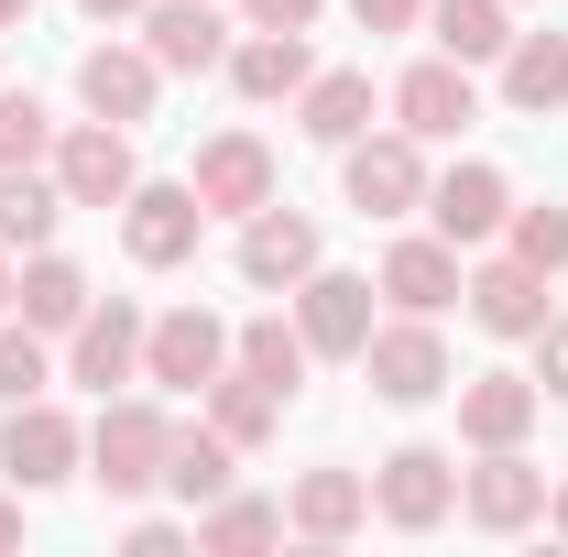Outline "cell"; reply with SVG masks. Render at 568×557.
<instances>
[{
    "mask_svg": "<svg viewBox=\"0 0 568 557\" xmlns=\"http://www.w3.org/2000/svg\"><path fill=\"white\" fill-rule=\"evenodd\" d=\"M164 459H175V416L142 405V394H99V426H88V482L110 503L132 492H164Z\"/></svg>",
    "mask_w": 568,
    "mask_h": 557,
    "instance_id": "6da1fadb",
    "label": "cell"
},
{
    "mask_svg": "<svg viewBox=\"0 0 568 557\" xmlns=\"http://www.w3.org/2000/svg\"><path fill=\"white\" fill-rule=\"evenodd\" d=\"M339 198H351L361 219H416L426 209V142L405 132V121L339 142Z\"/></svg>",
    "mask_w": 568,
    "mask_h": 557,
    "instance_id": "7a4b0ae2",
    "label": "cell"
},
{
    "mask_svg": "<svg viewBox=\"0 0 568 557\" xmlns=\"http://www.w3.org/2000/svg\"><path fill=\"white\" fill-rule=\"evenodd\" d=\"M361 372H372L383 405H437V394L459 383V361H448V340H437V317H405V306L361 340Z\"/></svg>",
    "mask_w": 568,
    "mask_h": 557,
    "instance_id": "3957f363",
    "label": "cell"
},
{
    "mask_svg": "<svg viewBox=\"0 0 568 557\" xmlns=\"http://www.w3.org/2000/svg\"><path fill=\"white\" fill-rule=\"evenodd\" d=\"M372 514H383L394 536H437V525L459 514V459L426 448V437H416V448H394V459L372 470Z\"/></svg>",
    "mask_w": 568,
    "mask_h": 557,
    "instance_id": "277c9868",
    "label": "cell"
},
{
    "mask_svg": "<svg viewBox=\"0 0 568 557\" xmlns=\"http://www.w3.org/2000/svg\"><path fill=\"white\" fill-rule=\"evenodd\" d=\"M219 372H230V328H219L209 306H175V317L142 328V383L153 394H209Z\"/></svg>",
    "mask_w": 568,
    "mask_h": 557,
    "instance_id": "5b68a950",
    "label": "cell"
},
{
    "mask_svg": "<svg viewBox=\"0 0 568 557\" xmlns=\"http://www.w3.org/2000/svg\"><path fill=\"white\" fill-rule=\"evenodd\" d=\"M197 241H209L197 186H132V198H121V252H132L142 274H175V263H197Z\"/></svg>",
    "mask_w": 568,
    "mask_h": 557,
    "instance_id": "8992f818",
    "label": "cell"
},
{
    "mask_svg": "<svg viewBox=\"0 0 568 557\" xmlns=\"http://www.w3.org/2000/svg\"><path fill=\"white\" fill-rule=\"evenodd\" d=\"M55 186H67V209H121V198L142 186L132 132H121V121H77V132H55Z\"/></svg>",
    "mask_w": 568,
    "mask_h": 557,
    "instance_id": "52a82bcc",
    "label": "cell"
},
{
    "mask_svg": "<svg viewBox=\"0 0 568 557\" xmlns=\"http://www.w3.org/2000/svg\"><path fill=\"white\" fill-rule=\"evenodd\" d=\"M77 459H88V437H77L67 405H11V426H0V470H11V492H55L77 482Z\"/></svg>",
    "mask_w": 568,
    "mask_h": 557,
    "instance_id": "ba28073f",
    "label": "cell"
},
{
    "mask_svg": "<svg viewBox=\"0 0 568 557\" xmlns=\"http://www.w3.org/2000/svg\"><path fill=\"white\" fill-rule=\"evenodd\" d=\"M459 514L481 536H525V525H547V470L525 448H481V470H459Z\"/></svg>",
    "mask_w": 568,
    "mask_h": 557,
    "instance_id": "9c48e42d",
    "label": "cell"
},
{
    "mask_svg": "<svg viewBox=\"0 0 568 557\" xmlns=\"http://www.w3.org/2000/svg\"><path fill=\"white\" fill-rule=\"evenodd\" d=\"M142 317L132 295H110V306H88L67 328V383H88V394H121V383H142Z\"/></svg>",
    "mask_w": 568,
    "mask_h": 557,
    "instance_id": "30bf717a",
    "label": "cell"
},
{
    "mask_svg": "<svg viewBox=\"0 0 568 557\" xmlns=\"http://www.w3.org/2000/svg\"><path fill=\"white\" fill-rule=\"evenodd\" d=\"M317 263H328V241H317V219H306V209H284V198H274V209L241 219V284H263V295H295Z\"/></svg>",
    "mask_w": 568,
    "mask_h": 557,
    "instance_id": "8fae6325",
    "label": "cell"
},
{
    "mask_svg": "<svg viewBox=\"0 0 568 557\" xmlns=\"http://www.w3.org/2000/svg\"><path fill=\"white\" fill-rule=\"evenodd\" d=\"M295 328H306L317 361H361V340L383 328V317H372V274H328V263H317V274L295 284Z\"/></svg>",
    "mask_w": 568,
    "mask_h": 557,
    "instance_id": "7c38bea8",
    "label": "cell"
},
{
    "mask_svg": "<svg viewBox=\"0 0 568 557\" xmlns=\"http://www.w3.org/2000/svg\"><path fill=\"white\" fill-rule=\"evenodd\" d=\"M197 209L209 219H252V209H274V142L263 132H219L209 153H197Z\"/></svg>",
    "mask_w": 568,
    "mask_h": 557,
    "instance_id": "4fadbf2b",
    "label": "cell"
},
{
    "mask_svg": "<svg viewBox=\"0 0 568 557\" xmlns=\"http://www.w3.org/2000/svg\"><path fill=\"white\" fill-rule=\"evenodd\" d=\"M426 219H437V241H459V252L503 241V219H514L503 164H448V175H426Z\"/></svg>",
    "mask_w": 568,
    "mask_h": 557,
    "instance_id": "5bb4252c",
    "label": "cell"
},
{
    "mask_svg": "<svg viewBox=\"0 0 568 557\" xmlns=\"http://www.w3.org/2000/svg\"><path fill=\"white\" fill-rule=\"evenodd\" d=\"M394 121L416 142H459L470 121H481V88H470V67L459 55H426V67L394 77Z\"/></svg>",
    "mask_w": 568,
    "mask_h": 557,
    "instance_id": "9a60e30c",
    "label": "cell"
},
{
    "mask_svg": "<svg viewBox=\"0 0 568 557\" xmlns=\"http://www.w3.org/2000/svg\"><path fill=\"white\" fill-rule=\"evenodd\" d=\"M142 55H153L164 77L230 67V22H219V0H142Z\"/></svg>",
    "mask_w": 568,
    "mask_h": 557,
    "instance_id": "2e32d148",
    "label": "cell"
},
{
    "mask_svg": "<svg viewBox=\"0 0 568 557\" xmlns=\"http://www.w3.org/2000/svg\"><path fill=\"white\" fill-rule=\"evenodd\" d=\"M448 394H459V437H470V448H525V426L547 405L536 372H459Z\"/></svg>",
    "mask_w": 568,
    "mask_h": 557,
    "instance_id": "e0dca14e",
    "label": "cell"
},
{
    "mask_svg": "<svg viewBox=\"0 0 568 557\" xmlns=\"http://www.w3.org/2000/svg\"><path fill=\"white\" fill-rule=\"evenodd\" d=\"M153 88H164V67L142 55V44H88L77 55V99H88V121H153Z\"/></svg>",
    "mask_w": 568,
    "mask_h": 557,
    "instance_id": "ac0fdd59",
    "label": "cell"
},
{
    "mask_svg": "<svg viewBox=\"0 0 568 557\" xmlns=\"http://www.w3.org/2000/svg\"><path fill=\"white\" fill-rule=\"evenodd\" d=\"M459 284H470V274H459V241L426 230V241H394V252H383V284H372V295H394L405 317H448Z\"/></svg>",
    "mask_w": 568,
    "mask_h": 557,
    "instance_id": "d6986e66",
    "label": "cell"
},
{
    "mask_svg": "<svg viewBox=\"0 0 568 557\" xmlns=\"http://www.w3.org/2000/svg\"><path fill=\"white\" fill-rule=\"evenodd\" d=\"M459 295H470V317H481L493 340H536V328L558 317V306H547V274H536V263H514V252H493Z\"/></svg>",
    "mask_w": 568,
    "mask_h": 557,
    "instance_id": "ffe728a7",
    "label": "cell"
},
{
    "mask_svg": "<svg viewBox=\"0 0 568 557\" xmlns=\"http://www.w3.org/2000/svg\"><path fill=\"white\" fill-rule=\"evenodd\" d=\"M284 525H295L306 547H339V536L372 525V482H361V470H306V482L284 492Z\"/></svg>",
    "mask_w": 568,
    "mask_h": 557,
    "instance_id": "44dd1931",
    "label": "cell"
},
{
    "mask_svg": "<svg viewBox=\"0 0 568 557\" xmlns=\"http://www.w3.org/2000/svg\"><path fill=\"white\" fill-rule=\"evenodd\" d=\"M295 132L328 142V153H339V142H361V132H372V77H361V67L306 77V88H295Z\"/></svg>",
    "mask_w": 568,
    "mask_h": 557,
    "instance_id": "7402d4cb",
    "label": "cell"
},
{
    "mask_svg": "<svg viewBox=\"0 0 568 557\" xmlns=\"http://www.w3.org/2000/svg\"><path fill=\"white\" fill-rule=\"evenodd\" d=\"M11 306H22V317H33L44 340H67V328L88 317V306H99V295H88V274H77L67 252H33V263L11 274Z\"/></svg>",
    "mask_w": 568,
    "mask_h": 557,
    "instance_id": "603a6c76",
    "label": "cell"
},
{
    "mask_svg": "<svg viewBox=\"0 0 568 557\" xmlns=\"http://www.w3.org/2000/svg\"><path fill=\"white\" fill-rule=\"evenodd\" d=\"M503 99H514L525 121L568 110V33H514V44H503Z\"/></svg>",
    "mask_w": 568,
    "mask_h": 557,
    "instance_id": "cb8c5ba5",
    "label": "cell"
},
{
    "mask_svg": "<svg viewBox=\"0 0 568 557\" xmlns=\"http://www.w3.org/2000/svg\"><path fill=\"white\" fill-rule=\"evenodd\" d=\"M426 33H437V55H459V67H503L514 0H426Z\"/></svg>",
    "mask_w": 568,
    "mask_h": 557,
    "instance_id": "d4e9b609",
    "label": "cell"
},
{
    "mask_svg": "<svg viewBox=\"0 0 568 557\" xmlns=\"http://www.w3.org/2000/svg\"><path fill=\"white\" fill-rule=\"evenodd\" d=\"M306 77H317L306 33H241V44H230V88H241V99H295Z\"/></svg>",
    "mask_w": 568,
    "mask_h": 557,
    "instance_id": "484cf974",
    "label": "cell"
},
{
    "mask_svg": "<svg viewBox=\"0 0 568 557\" xmlns=\"http://www.w3.org/2000/svg\"><path fill=\"white\" fill-rule=\"evenodd\" d=\"M230 361H241V372H263L284 405H295V394H306V361H317V350H306V328H295V317H241V328H230Z\"/></svg>",
    "mask_w": 568,
    "mask_h": 557,
    "instance_id": "4316f807",
    "label": "cell"
},
{
    "mask_svg": "<svg viewBox=\"0 0 568 557\" xmlns=\"http://www.w3.org/2000/svg\"><path fill=\"white\" fill-rule=\"evenodd\" d=\"M67 219V186L33 175V164H0V252H44Z\"/></svg>",
    "mask_w": 568,
    "mask_h": 557,
    "instance_id": "83f0119b",
    "label": "cell"
},
{
    "mask_svg": "<svg viewBox=\"0 0 568 557\" xmlns=\"http://www.w3.org/2000/svg\"><path fill=\"white\" fill-rule=\"evenodd\" d=\"M284 536V503H263V492H219V503H197V557H252Z\"/></svg>",
    "mask_w": 568,
    "mask_h": 557,
    "instance_id": "f1b7e54d",
    "label": "cell"
},
{
    "mask_svg": "<svg viewBox=\"0 0 568 557\" xmlns=\"http://www.w3.org/2000/svg\"><path fill=\"white\" fill-rule=\"evenodd\" d=\"M209 426L230 437V448H263V437L284 426V394L263 383V372H241V361H230V372L209 383Z\"/></svg>",
    "mask_w": 568,
    "mask_h": 557,
    "instance_id": "f546056e",
    "label": "cell"
},
{
    "mask_svg": "<svg viewBox=\"0 0 568 557\" xmlns=\"http://www.w3.org/2000/svg\"><path fill=\"white\" fill-rule=\"evenodd\" d=\"M230 459H241V448H230L219 426H175V459H164V492H175V503L197 514V503H219V492H230Z\"/></svg>",
    "mask_w": 568,
    "mask_h": 557,
    "instance_id": "4dcf8cb0",
    "label": "cell"
},
{
    "mask_svg": "<svg viewBox=\"0 0 568 557\" xmlns=\"http://www.w3.org/2000/svg\"><path fill=\"white\" fill-rule=\"evenodd\" d=\"M55 383V350H44V328L33 317H0V405H33Z\"/></svg>",
    "mask_w": 568,
    "mask_h": 557,
    "instance_id": "1f68e13d",
    "label": "cell"
},
{
    "mask_svg": "<svg viewBox=\"0 0 568 557\" xmlns=\"http://www.w3.org/2000/svg\"><path fill=\"white\" fill-rule=\"evenodd\" d=\"M503 252L536 263V274L558 284L568 274V209H558V198H547V209H514V219H503Z\"/></svg>",
    "mask_w": 568,
    "mask_h": 557,
    "instance_id": "d6a6232c",
    "label": "cell"
},
{
    "mask_svg": "<svg viewBox=\"0 0 568 557\" xmlns=\"http://www.w3.org/2000/svg\"><path fill=\"white\" fill-rule=\"evenodd\" d=\"M55 153V110L33 88H0V164H44Z\"/></svg>",
    "mask_w": 568,
    "mask_h": 557,
    "instance_id": "836d02e7",
    "label": "cell"
},
{
    "mask_svg": "<svg viewBox=\"0 0 568 557\" xmlns=\"http://www.w3.org/2000/svg\"><path fill=\"white\" fill-rule=\"evenodd\" d=\"M525 350H536V394H547V405H568V317H547Z\"/></svg>",
    "mask_w": 568,
    "mask_h": 557,
    "instance_id": "e575fe53",
    "label": "cell"
},
{
    "mask_svg": "<svg viewBox=\"0 0 568 557\" xmlns=\"http://www.w3.org/2000/svg\"><path fill=\"white\" fill-rule=\"evenodd\" d=\"M241 11H252V33H306L328 0H241Z\"/></svg>",
    "mask_w": 568,
    "mask_h": 557,
    "instance_id": "d590c367",
    "label": "cell"
},
{
    "mask_svg": "<svg viewBox=\"0 0 568 557\" xmlns=\"http://www.w3.org/2000/svg\"><path fill=\"white\" fill-rule=\"evenodd\" d=\"M351 22H361V33H416L426 0H351Z\"/></svg>",
    "mask_w": 568,
    "mask_h": 557,
    "instance_id": "8d00e7d4",
    "label": "cell"
},
{
    "mask_svg": "<svg viewBox=\"0 0 568 557\" xmlns=\"http://www.w3.org/2000/svg\"><path fill=\"white\" fill-rule=\"evenodd\" d=\"M175 547H197V525H164V514L132 525V557H175Z\"/></svg>",
    "mask_w": 568,
    "mask_h": 557,
    "instance_id": "74e56055",
    "label": "cell"
},
{
    "mask_svg": "<svg viewBox=\"0 0 568 557\" xmlns=\"http://www.w3.org/2000/svg\"><path fill=\"white\" fill-rule=\"evenodd\" d=\"M88 22H142V0H77Z\"/></svg>",
    "mask_w": 568,
    "mask_h": 557,
    "instance_id": "f35d334b",
    "label": "cell"
},
{
    "mask_svg": "<svg viewBox=\"0 0 568 557\" xmlns=\"http://www.w3.org/2000/svg\"><path fill=\"white\" fill-rule=\"evenodd\" d=\"M0 547H22V503L11 492H0Z\"/></svg>",
    "mask_w": 568,
    "mask_h": 557,
    "instance_id": "ab89813d",
    "label": "cell"
},
{
    "mask_svg": "<svg viewBox=\"0 0 568 557\" xmlns=\"http://www.w3.org/2000/svg\"><path fill=\"white\" fill-rule=\"evenodd\" d=\"M547 525H558V536H568V482H558V492H547Z\"/></svg>",
    "mask_w": 568,
    "mask_h": 557,
    "instance_id": "60d3db41",
    "label": "cell"
},
{
    "mask_svg": "<svg viewBox=\"0 0 568 557\" xmlns=\"http://www.w3.org/2000/svg\"><path fill=\"white\" fill-rule=\"evenodd\" d=\"M11 22H33V0H0V33H11Z\"/></svg>",
    "mask_w": 568,
    "mask_h": 557,
    "instance_id": "b9f144b4",
    "label": "cell"
},
{
    "mask_svg": "<svg viewBox=\"0 0 568 557\" xmlns=\"http://www.w3.org/2000/svg\"><path fill=\"white\" fill-rule=\"evenodd\" d=\"M0 317H11V252H0Z\"/></svg>",
    "mask_w": 568,
    "mask_h": 557,
    "instance_id": "7bdbcfd3",
    "label": "cell"
}]
</instances>
